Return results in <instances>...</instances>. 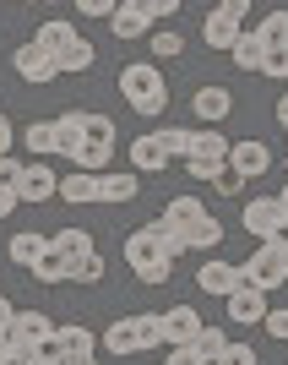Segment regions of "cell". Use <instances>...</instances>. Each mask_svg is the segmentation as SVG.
Listing matches in <instances>:
<instances>
[{"label":"cell","mask_w":288,"mask_h":365,"mask_svg":"<svg viewBox=\"0 0 288 365\" xmlns=\"http://www.w3.org/2000/svg\"><path fill=\"white\" fill-rule=\"evenodd\" d=\"M152 22H169V16H180V0H147Z\"/></svg>","instance_id":"obj_42"},{"label":"cell","mask_w":288,"mask_h":365,"mask_svg":"<svg viewBox=\"0 0 288 365\" xmlns=\"http://www.w3.org/2000/svg\"><path fill=\"white\" fill-rule=\"evenodd\" d=\"M98 349H104V354H114V360H125V354H142L137 317H120L114 327H104V333H98Z\"/></svg>","instance_id":"obj_15"},{"label":"cell","mask_w":288,"mask_h":365,"mask_svg":"<svg viewBox=\"0 0 288 365\" xmlns=\"http://www.w3.org/2000/svg\"><path fill=\"white\" fill-rule=\"evenodd\" d=\"M261 327H267L277 344H288V311H267V322H261Z\"/></svg>","instance_id":"obj_40"},{"label":"cell","mask_w":288,"mask_h":365,"mask_svg":"<svg viewBox=\"0 0 288 365\" xmlns=\"http://www.w3.org/2000/svg\"><path fill=\"white\" fill-rule=\"evenodd\" d=\"M191 109H196L201 131H218V120H228V115H234V93L218 88V82H207V88L191 93Z\"/></svg>","instance_id":"obj_7"},{"label":"cell","mask_w":288,"mask_h":365,"mask_svg":"<svg viewBox=\"0 0 288 365\" xmlns=\"http://www.w3.org/2000/svg\"><path fill=\"white\" fill-rule=\"evenodd\" d=\"M71 38H76V28H71V22H38V33H33V44L44 49L49 61H60L65 49H71Z\"/></svg>","instance_id":"obj_20"},{"label":"cell","mask_w":288,"mask_h":365,"mask_svg":"<svg viewBox=\"0 0 288 365\" xmlns=\"http://www.w3.org/2000/svg\"><path fill=\"white\" fill-rule=\"evenodd\" d=\"M125 267H131L142 284H152V289H158V284H169L174 262H164V251H158V218L125 235Z\"/></svg>","instance_id":"obj_2"},{"label":"cell","mask_w":288,"mask_h":365,"mask_svg":"<svg viewBox=\"0 0 288 365\" xmlns=\"http://www.w3.org/2000/svg\"><path fill=\"white\" fill-rule=\"evenodd\" d=\"M185 245H191V251H213V245H223V224L207 213L196 229H191V235H185Z\"/></svg>","instance_id":"obj_33"},{"label":"cell","mask_w":288,"mask_h":365,"mask_svg":"<svg viewBox=\"0 0 288 365\" xmlns=\"http://www.w3.org/2000/svg\"><path fill=\"white\" fill-rule=\"evenodd\" d=\"M164 164H169V153H164L158 137H137L131 142V169H137V175H158Z\"/></svg>","instance_id":"obj_21"},{"label":"cell","mask_w":288,"mask_h":365,"mask_svg":"<svg viewBox=\"0 0 288 365\" xmlns=\"http://www.w3.org/2000/svg\"><path fill=\"white\" fill-rule=\"evenodd\" d=\"M60 197H65V202H76V207H87V202H98V175H82V169L60 175Z\"/></svg>","instance_id":"obj_24"},{"label":"cell","mask_w":288,"mask_h":365,"mask_svg":"<svg viewBox=\"0 0 288 365\" xmlns=\"http://www.w3.org/2000/svg\"><path fill=\"white\" fill-rule=\"evenodd\" d=\"M28 273L38 278V284H71V257H65L60 245L49 240V251H44V257H38V262H33Z\"/></svg>","instance_id":"obj_19"},{"label":"cell","mask_w":288,"mask_h":365,"mask_svg":"<svg viewBox=\"0 0 288 365\" xmlns=\"http://www.w3.org/2000/svg\"><path fill=\"white\" fill-rule=\"evenodd\" d=\"M82 125H87V109H65L55 120V153L60 158H76L82 153Z\"/></svg>","instance_id":"obj_18"},{"label":"cell","mask_w":288,"mask_h":365,"mask_svg":"<svg viewBox=\"0 0 288 365\" xmlns=\"http://www.w3.org/2000/svg\"><path fill=\"white\" fill-rule=\"evenodd\" d=\"M49 251V235H33V229H22V235H11V245H6V257L16 262V267H33V262Z\"/></svg>","instance_id":"obj_22"},{"label":"cell","mask_w":288,"mask_h":365,"mask_svg":"<svg viewBox=\"0 0 288 365\" xmlns=\"http://www.w3.org/2000/svg\"><path fill=\"white\" fill-rule=\"evenodd\" d=\"M158 251H164V262H180L191 245H185V235H174V229H164L158 224Z\"/></svg>","instance_id":"obj_36"},{"label":"cell","mask_w":288,"mask_h":365,"mask_svg":"<svg viewBox=\"0 0 288 365\" xmlns=\"http://www.w3.org/2000/svg\"><path fill=\"white\" fill-rule=\"evenodd\" d=\"M49 240L60 245L71 262H76V257H92V235H87V229H60V235H49Z\"/></svg>","instance_id":"obj_34"},{"label":"cell","mask_w":288,"mask_h":365,"mask_svg":"<svg viewBox=\"0 0 288 365\" xmlns=\"http://www.w3.org/2000/svg\"><path fill=\"white\" fill-rule=\"evenodd\" d=\"M240 218H245V229H250L256 240H283L288 235V213H283L277 197H250L240 207Z\"/></svg>","instance_id":"obj_6"},{"label":"cell","mask_w":288,"mask_h":365,"mask_svg":"<svg viewBox=\"0 0 288 365\" xmlns=\"http://www.w3.org/2000/svg\"><path fill=\"white\" fill-rule=\"evenodd\" d=\"M240 284H250V289H261V294L283 289V284H288V235H283V240H261L256 251L245 257Z\"/></svg>","instance_id":"obj_3"},{"label":"cell","mask_w":288,"mask_h":365,"mask_svg":"<svg viewBox=\"0 0 288 365\" xmlns=\"http://www.w3.org/2000/svg\"><path fill=\"white\" fill-rule=\"evenodd\" d=\"M218 191H223V197H240V191H245V180H240V175H234V169H223V175H218Z\"/></svg>","instance_id":"obj_43"},{"label":"cell","mask_w":288,"mask_h":365,"mask_svg":"<svg viewBox=\"0 0 288 365\" xmlns=\"http://www.w3.org/2000/svg\"><path fill=\"white\" fill-rule=\"evenodd\" d=\"M137 185H142V175L137 169H109V175H98V202H137Z\"/></svg>","instance_id":"obj_17"},{"label":"cell","mask_w":288,"mask_h":365,"mask_svg":"<svg viewBox=\"0 0 288 365\" xmlns=\"http://www.w3.org/2000/svg\"><path fill=\"white\" fill-rule=\"evenodd\" d=\"M22 175H28V164H22V158H0V185H6V191H16V185H22Z\"/></svg>","instance_id":"obj_38"},{"label":"cell","mask_w":288,"mask_h":365,"mask_svg":"<svg viewBox=\"0 0 288 365\" xmlns=\"http://www.w3.org/2000/svg\"><path fill=\"white\" fill-rule=\"evenodd\" d=\"M196 284H201V294H218V300H228V294L240 289V267L234 262H201L196 267Z\"/></svg>","instance_id":"obj_14"},{"label":"cell","mask_w":288,"mask_h":365,"mask_svg":"<svg viewBox=\"0 0 288 365\" xmlns=\"http://www.w3.org/2000/svg\"><path fill=\"white\" fill-rule=\"evenodd\" d=\"M228 61L240 66V71H261V66H267V44H261L256 33L245 28V33H240V44L228 49Z\"/></svg>","instance_id":"obj_23"},{"label":"cell","mask_w":288,"mask_h":365,"mask_svg":"<svg viewBox=\"0 0 288 365\" xmlns=\"http://www.w3.org/2000/svg\"><path fill=\"white\" fill-rule=\"evenodd\" d=\"M11 142H16V125L0 115V158H11Z\"/></svg>","instance_id":"obj_45"},{"label":"cell","mask_w":288,"mask_h":365,"mask_svg":"<svg viewBox=\"0 0 288 365\" xmlns=\"http://www.w3.org/2000/svg\"><path fill=\"white\" fill-rule=\"evenodd\" d=\"M191 349H196V354H201V360H207V365H218V354L228 349V333H223V327H213V322H207V327H201V333H196V344H191Z\"/></svg>","instance_id":"obj_30"},{"label":"cell","mask_w":288,"mask_h":365,"mask_svg":"<svg viewBox=\"0 0 288 365\" xmlns=\"http://www.w3.org/2000/svg\"><path fill=\"white\" fill-rule=\"evenodd\" d=\"M201 327H207V322H201L196 305H169V311H164V344H169V349H185V344H196Z\"/></svg>","instance_id":"obj_8"},{"label":"cell","mask_w":288,"mask_h":365,"mask_svg":"<svg viewBox=\"0 0 288 365\" xmlns=\"http://www.w3.org/2000/svg\"><path fill=\"white\" fill-rule=\"evenodd\" d=\"M22 142H28V153H38V164H44L49 153H55V120H33L28 131H22Z\"/></svg>","instance_id":"obj_31"},{"label":"cell","mask_w":288,"mask_h":365,"mask_svg":"<svg viewBox=\"0 0 288 365\" xmlns=\"http://www.w3.org/2000/svg\"><path fill=\"white\" fill-rule=\"evenodd\" d=\"M98 278H104V257H98V251L71 262V284H98Z\"/></svg>","instance_id":"obj_35"},{"label":"cell","mask_w":288,"mask_h":365,"mask_svg":"<svg viewBox=\"0 0 288 365\" xmlns=\"http://www.w3.org/2000/svg\"><path fill=\"white\" fill-rule=\"evenodd\" d=\"M207 218V207H201V197H169V207H164V218L158 224L164 229H174V235H191V229Z\"/></svg>","instance_id":"obj_16"},{"label":"cell","mask_w":288,"mask_h":365,"mask_svg":"<svg viewBox=\"0 0 288 365\" xmlns=\"http://www.w3.org/2000/svg\"><path fill=\"white\" fill-rule=\"evenodd\" d=\"M158 142H164V153L169 158H191V142H196V131H191V125H164V131H158Z\"/></svg>","instance_id":"obj_28"},{"label":"cell","mask_w":288,"mask_h":365,"mask_svg":"<svg viewBox=\"0 0 288 365\" xmlns=\"http://www.w3.org/2000/svg\"><path fill=\"white\" fill-rule=\"evenodd\" d=\"M228 322H234V327H261V322H267V294L240 284V289L228 294Z\"/></svg>","instance_id":"obj_12"},{"label":"cell","mask_w":288,"mask_h":365,"mask_svg":"<svg viewBox=\"0 0 288 365\" xmlns=\"http://www.w3.org/2000/svg\"><path fill=\"white\" fill-rule=\"evenodd\" d=\"M261 76H277V82H288V49H267V66H261Z\"/></svg>","instance_id":"obj_39"},{"label":"cell","mask_w":288,"mask_h":365,"mask_svg":"<svg viewBox=\"0 0 288 365\" xmlns=\"http://www.w3.org/2000/svg\"><path fill=\"white\" fill-rule=\"evenodd\" d=\"M169 365H207V360H201V354L185 344V349H169Z\"/></svg>","instance_id":"obj_44"},{"label":"cell","mask_w":288,"mask_h":365,"mask_svg":"<svg viewBox=\"0 0 288 365\" xmlns=\"http://www.w3.org/2000/svg\"><path fill=\"white\" fill-rule=\"evenodd\" d=\"M228 169H234L240 180H261V175L272 169V148H267V142H234V148H228Z\"/></svg>","instance_id":"obj_9"},{"label":"cell","mask_w":288,"mask_h":365,"mask_svg":"<svg viewBox=\"0 0 288 365\" xmlns=\"http://www.w3.org/2000/svg\"><path fill=\"white\" fill-rule=\"evenodd\" d=\"M277 202H283V213H288V185H283V191H277Z\"/></svg>","instance_id":"obj_49"},{"label":"cell","mask_w":288,"mask_h":365,"mask_svg":"<svg viewBox=\"0 0 288 365\" xmlns=\"http://www.w3.org/2000/svg\"><path fill=\"white\" fill-rule=\"evenodd\" d=\"M109 28H114V38H152V11H147V0H120V11L109 16Z\"/></svg>","instance_id":"obj_10"},{"label":"cell","mask_w":288,"mask_h":365,"mask_svg":"<svg viewBox=\"0 0 288 365\" xmlns=\"http://www.w3.org/2000/svg\"><path fill=\"white\" fill-rule=\"evenodd\" d=\"M16 197H22V202H55V197H60V175L33 158L28 175H22V185H16Z\"/></svg>","instance_id":"obj_13"},{"label":"cell","mask_w":288,"mask_h":365,"mask_svg":"<svg viewBox=\"0 0 288 365\" xmlns=\"http://www.w3.org/2000/svg\"><path fill=\"white\" fill-rule=\"evenodd\" d=\"M147 49H152V66H158V61H174V55H180V49H185V38H180V33H174V28H152Z\"/></svg>","instance_id":"obj_32"},{"label":"cell","mask_w":288,"mask_h":365,"mask_svg":"<svg viewBox=\"0 0 288 365\" xmlns=\"http://www.w3.org/2000/svg\"><path fill=\"white\" fill-rule=\"evenodd\" d=\"M16 202H22V197H16V191H6V185H0V218H11V213H16Z\"/></svg>","instance_id":"obj_46"},{"label":"cell","mask_w":288,"mask_h":365,"mask_svg":"<svg viewBox=\"0 0 288 365\" xmlns=\"http://www.w3.org/2000/svg\"><path fill=\"white\" fill-rule=\"evenodd\" d=\"M277 125H283V131H288V93H283V98H277Z\"/></svg>","instance_id":"obj_48"},{"label":"cell","mask_w":288,"mask_h":365,"mask_svg":"<svg viewBox=\"0 0 288 365\" xmlns=\"http://www.w3.org/2000/svg\"><path fill=\"white\" fill-rule=\"evenodd\" d=\"M92 61H98V49H92L87 38L76 33V38H71V49L60 55V76H65V71H92Z\"/></svg>","instance_id":"obj_29"},{"label":"cell","mask_w":288,"mask_h":365,"mask_svg":"<svg viewBox=\"0 0 288 365\" xmlns=\"http://www.w3.org/2000/svg\"><path fill=\"white\" fill-rule=\"evenodd\" d=\"M228 148H234V142H223L218 131H196V142H191V158H185V175L213 185L218 175L228 169Z\"/></svg>","instance_id":"obj_5"},{"label":"cell","mask_w":288,"mask_h":365,"mask_svg":"<svg viewBox=\"0 0 288 365\" xmlns=\"http://www.w3.org/2000/svg\"><path fill=\"white\" fill-rule=\"evenodd\" d=\"M218 365H256V349H250V344H234V338H228V349L218 354Z\"/></svg>","instance_id":"obj_37"},{"label":"cell","mask_w":288,"mask_h":365,"mask_svg":"<svg viewBox=\"0 0 288 365\" xmlns=\"http://www.w3.org/2000/svg\"><path fill=\"white\" fill-rule=\"evenodd\" d=\"M11 66H16V76H22V82H33V88H44V82H55V76H60V61H49L38 44H22V49L11 55Z\"/></svg>","instance_id":"obj_11"},{"label":"cell","mask_w":288,"mask_h":365,"mask_svg":"<svg viewBox=\"0 0 288 365\" xmlns=\"http://www.w3.org/2000/svg\"><path fill=\"white\" fill-rule=\"evenodd\" d=\"M82 148H104V153H114V120H109V115H98V109H87V125H82Z\"/></svg>","instance_id":"obj_26"},{"label":"cell","mask_w":288,"mask_h":365,"mask_svg":"<svg viewBox=\"0 0 288 365\" xmlns=\"http://www.w3.org/2000/svg\"><path fill=\"white\" fill-rule=\"evenodd\" d=\"M76 11H82V16H114V11H120V0H82Z\"/></svg>","instance_id":"obj_41"},{"label":"cell","mask_w":288,"mask_h":365,"mask_svg":"<svg viewBox=\"0 0 288 365\" xmlns=\"http://www.w3.org/2000/svg\"><path fill=\"white\" fill-rule=\"evenodd\" d=\"M250 33H256L267 49H288V11H267L261 22H250Z\"/></svg>","instance_id":"obj_25"},{"label":"cell","mask_w":288,"mask_h":365,"mask_svg":"<svg viewBox=\"0 0 288 365\" xmlns=\"http://www.w3.org/2000/svg\"><path fill=\"white\" fill-rule=\"evenodd\" d=\"M120 98L137 115H158V109H169V82H164V71L152 61H131V66H120Z\"/></svg>","instance_id":"obj_1"},{"label":"cell","mask_w":288,"mask_h":365,"mask_svg":"<svg viewBox=\"0 0 288 365\" xmlns=\"http://www.w3.org/2000/svg\"><path fill=\"white\" fill-rule=\"evenodd\" d=\"M60 349L65 354H98V333L82 327V322H65V327H60Z\"/></svg>","instance_id":"obj_27"},{"label":"cell","mask_w":288,"mask_h":365,"mask_svg":"<svg viewBox=\"0 0 288 365\" xmlns=\"http://www.w3.org/2000/svg\"><path fill=\"white\" fill-rule=\"evenodd\" d=\"M245 16H250V0H223V6H213L207 22H201V44L218 49V55H228V49L240 44V33H245Z\"/></svg>","instance_id":"obj_4"},{"label":"cell","mask_w":288,"mask_h":365,"mask_svg":"<svg viewBox=\"0 0 288 365\" xmlns=\"http://www.w3.org/2000/svg\"><path fill=\"white\" fill-rule=\"evenodd\" d=\"M60 365H98V354H65Z\"/></svg>","instance_id":"obj_47"}]
</instances>
